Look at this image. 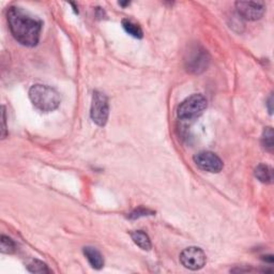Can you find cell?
Segmentation results:
<instances>
[{
  "label": "cell",
  "instance_id": "6da1fadb",
  "mask_svg": "<svg viewBox=\"0 0 274 274\" xmlns=\"http://www.w3.org/2000/svg\"><path fill=\"white\" fill-rule=\"evenodd\" d=\"M8 24L14 39L24 46L33 48L40 41L42 22L20 7H10Z\"/></svg>",
  "mask_w": 274,
  "mask_h": 274
},
{
  "label": "cell",
  "instance_id": "7a4b0ae2",
  "mask_svg": "<svg viewBox=\"0 0 274 274\" xmlns=\"http://www.w3.org/2000/svg\"><path fill=\"white\" fill-rule=\"evenodd\" d=\"M29 99L37 110L43 113L53 112L60 104L58 91L48 85H33L29 89Z\"/></svg>",
  "mask_w": 274,
  "mask_h": 274
},
{
  "label": "cell",
  "instance_id": "3957f363",
  "mask_svg": "<svg viewBox=\"0 0 274 274\" xmlns=\"http://www.w3.org/2000/svg\"><path fill=\"white\" fill-rule=\"evenodd\" d=\"M207 108V99L203 95H193L178 107L177 115L182 120H192L199 117Z\"/></svg>",
  "mask_w": 274,
  "mask_h": 274
},
{
  "label": "cell",
  "instance_id": "277c9868",
  "mask_svg": "<svg viewBox=\"0 0 274 274\" xmlns=\"http://www.w3.org/2000/svg\"><path fill=\"white\" fill-rule=\"evenodd\" d=\"M108 115H110V105L106 96L100 91H95L90 110L92 121L99 127H104L108 120Z\"/></svg>",
  "mask_w": 274,
  "mask_h": 274
},
{
  "label": "cell",
  "instance_id": "5b68a950",
  "mask_svg": "<svg viewBox=\"0 0 274 274\" xmlns=\"http://www.w3.org/2000/svg\"><path fill=\"white\" fill-rule=\"evenodd\" d=\"M206 261L207 257L205 252L196 246L188 247L182 251L180 255V262L189 270H200L206 265Z\"/></svg>",
  "mask_w": 274,
  "mask_h": 274
},
{
  "label": "cell",
  "instance_id": "8992f818",
  "mask_svg": "<svg viewBox=\"0 0 274 274\" xmlns=\"http://www.w3.org/2000/svg\"><path fill=\"white\" fill-rule=\"evenodd\" d=\"M193 160L196 166L204 172L218 174L224 167L223 161L215 153L210 151L198 152L195 154Z\"/></svg>",
  "mask_w": 274,
  "mask_h": 274
},
{
  "label": "cell",
  "instance_id": "52a82bcc",
  "mask_svg": "<svg viewBox=\"0 0 274 274\" xmlns=\"http://www.w3.org/2000/svg\"><path fill=\"white\" fill-rule=\"evenodd\" d=\"M209 60L210 58L207 50L199 48V46H196L190 51L185 64H187L188 71L195 74H199L208 68Z\"/></svg>",
  "mask_w": 274,
  "mask_h": 274
},
{
  "label": "cell",
  "instance_id": "ba28073f",
  "mask_svg": "<svg viewBox=\"0 0 274 274\" xmlns=\"http://www.w3.org/2000/svg\"><path fill=\"white\" fill-rule=\"evenodd\" d=\"M236 9L240 16L247 20L260 19L266 10L263 2L254 1H237Z\"/></svg>",
  "mask_w": 274,
  "mask_h": 274
},
{
  "label": "cell",
  "instance_id": "9c48e42d",
  "mask_svg": "<svg viewBox=\"0 0 274 274\" xmlns=\"http://www.w3.org/2000/svg\"><path fill=\"white\" fill-rule=\"evenodd\" d=\"M84 254L92 268L97 269V270H100V269L104 267V259H103V256L99 251L95 249V247L91 246L84 247Z\"/></svg>",
  "mask_w": 274,
  "mask_h": 274
},
{
  "label": "cell",
  "instance_id": "30bf717a",
  "mask_svg": "<svg viewBox=\"0 0 274 274\" xmlns=\"http://www.w3.org/2000/svg\"><path fill=\"white\" fill-rule=\"evenodd\" d=\"M130 236L132 238L133 242L135 243L137 246L141 247L142 250L149 251L150 249H151V246H152L151 241H150V238L146 232H144L142 230H135V231H132Z\"/></svg>",
  "mask_w": 274,
  "mask_h": 274
},
{
  "label": "cell",
  "instance_id": "8fae6325",
  "mask_svg": "<svg viewBox=\"0 0 274 274\" xmlns=\"http://www.w3.org/2000/svg\"><path fill=\"white\" fill-rule=\"evenodd\" d=\"M255 177L262 183L269 184L273 181V170L270 166L265 164H259L255 168Z\"/></svg>",
  "mask_w": 274,
  "mask_h": 274
},
{
  "label": "cell",
  "instance_id": "7c38bea8",
  "mask_svg": "<svg viewBox=\"0 0 274 274\" xmlns=\"http://www.w3.org/2000/svg\"><path fill=\"white\" fill-rule=\"evenodd\" d=\"M122 27H123V29L126 30L127 33L132 35L133 38H136V39H142L143 38L144 32H143L142 28L139 27L137 24L132 22V20L123 19L122 20Z\"/></svg>",
  "mask_w": 274,
  "mask_h": 274
},
{
  "label": "cell",
  "instance_id": "4fadbf2b",
  "mask_svg": "<svg viewBox=\"0 0 274 274\" xmlns=\"http://www.w3.org/2000/svg\"><path fill=\"white\" fill-rule=\"evenodd\" d=\"M261 144L267 151L272 152L274 148V134L272 128H266L261 136Z\"/></svg>",
  "mask_w": 274,
  "mask_h": 274
},
{
  "label": "cell",
  "instance_id": "5bb4252c",
  "mask_svg": "<svg viewBox=\"0 0 274 274\" xmlns=\"http://www.w3.org/2000/svg\"><path fill=\"white\" fill-rule=\"evenodd\" d=\"M27 269H28V271L32 273H49L50 272L49 269L44 262L37 260V259L32 260V262L28 263Z\"/></svg>",
  "mask_w": 274,
  "mask_h": 274
},
{
  "label": "cell",
  "instance_id": "9a60e30c",
  "mask_svg": "<svg viewBox=\"0 0 274 274\" xmlns=\"http://www.w3.org/2000/svg\"><path fill=\"white\" fill-rule=\"evenodd\" d=\"M0 242H1V244H0V250H1V253H3V254H12V253L15 251V244L11 238L1 236V240H0Z\"/></svg>",
  "mask_w": 274,
  "mask_h": 274
},
{
  "label": "cell",
  "instance_id": "2e32d148",
  "mask_svg": "<svg viewBox=\"0 0 274 274\" xmlns=\"http://www.w3.org/2000/svg\"><path fill=\"white\" fill-rule=\"evenodd\" d=\"M154 213L153 211L149 210V209H145V208H138L135 209L133 212H131L130 214H129V218L130 219H139V218H143V216H147V215H152Z\"/></svg>",
  "mask_w": 274,
  "mask_h": 274
},
{
  "label": "cell",
  "instance_id": "e0dca14e",
  "mask_svg": "<svg viewBox=\"0 0 274 274\" xmlns=\"http://www.w3.org/2000/svg\"><path fill=\"white\" fill-rule=\"evenodd\" d=\"M7 116H6V108L2 106V129H1V136L2 138H6L7 136Z\"/></svg>",
  "mask_w": 274,
  "mask_h": 274
},
{
  "label": "cell",
  "instance_id": "ac0fdd59",
  "mask_svg": "<svg viewBox=\"0 0 274 274\" xmlns=\"http://www.w3.org/2000/svg\"><path fill=\"white\" fill-rule=\"evenodd\" d=\"M272 104H273V96L271 95L268 99V110H269V113H272V111H273Z\"/></svg>",
  "mask_w": 274,
  "mask_h": 274
},
{
  "label": "cell",
  "instance_id": "d6986e66",
  "mask_svg": "<svg viewBox=\"0 0 274 274\" xmlns=\"http://www.w3.org/2000/svg\"><path fill=\"white\" fill-rule=\"evenodd\" d=\"M119 4H120V6H128V4H130V2H119Z\"/></svg>",
  "mask_w": 274,
  "mask_h": 274
}]
</instances>
